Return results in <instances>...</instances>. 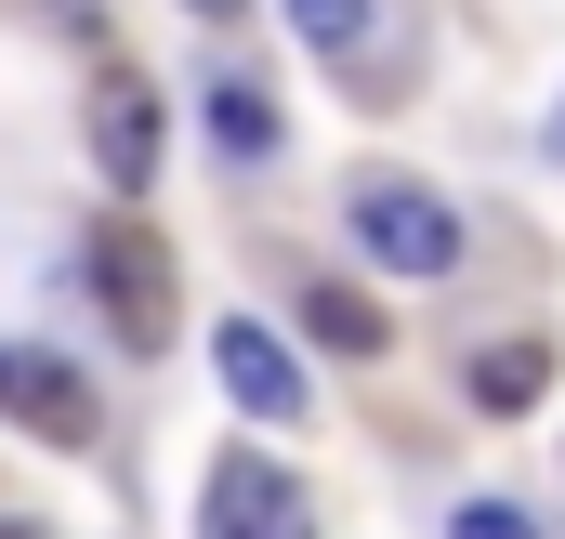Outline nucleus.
Instances as JSON below:
<instances>
[{"label": "nucleus", "instance_id": "nucleus-1", "mask_svg": "<svg viewBox=\"0 0 565 539\" xmlns=\"http://www.w3.org/2000/svg\"><path fill=\"white\" fill-rule=\"evenodd\" d=\"M342 224H355V251H369L382 276H447L460 264V211H447L434 184H408V171H355Z\"/></svg>", "mask_w": 565, "mask_h": 539}, {"label": "nucleus", "instance_id": "nucleus-2", "mask_svg": "<svg viewBox=\"0 0 565 539\" xmlns=\"http://www.w3.org/2000/svg\"><path fill=\"white\" fill-rule=\"evenodd\" d=\"M79 145H93V171L145 198L158 184V145H171V106H158V80L145 66H93V93H79Z\"/></svg>", "mask_w": 565, "mask_h": 539}, {"label": "nucleus", "instance_id": "nucleus-3", "mask_svg": "<svg viewBox=\"0 0 565 539\" xmlns=\"http://www.w3.org/2000/svg\"><path fill=\"white\" fill-rule=\"evenodd\" d=\"M79 264H93V289H106V329L158 356V342H171V251H158L145 224H93Z\"/></svg>", "mask_w": 565, "mask_h": 539}, {"label": "nucleus", "instance_id": "nucleus-4", "mask_svg": "<svg viewBox=\"0 0 565 539\" xmlns=\"http://www.w3.org/2000/svg\"><path fill=\"white\" fill-rule=\"evenodd\" d=\"M0 421L40 434V447H93V434H106L93 382H79L66 356H40V342H0Z\"/></svg>", "mask_w": 565, "mask_h": 539}, {"label": "nucleus", "instance_id": "nucleus-5", "mask_svg": "<svg viewBox=\"0 0 565 539\" xmlns=\"http://www.w3.org/2000/svg\"><path fill=\"white\" fill-rule=\"evenodd\" d=\"M211 369H224V395L250 408V421H302V408H316V382H302V369H289V342L277 329H264V316H224V329H211Z\"/></svg>", "mask_w": 565, "mask_h": 539}, {"label": "nucleus", "instance_id": "nucleus-6", "mask_svg": "<svg viewBox=\"0 0 565 539\" xmlns=\"http://www.w3.org/2000/svg\"><path fill=\"white\" fill-rule=\"evenodd\" d=\"M289 514H302V487L277 461H211V487H198V539H264Z\"/></svg>", "mask_w": 565, "mask_h": 539}, {"label": "nucleus", "instance_id": "nucleus-7", "mask_svg": "<svg viewBox=\"0 0 565 539\" xmlns=\"http://www.w3.org/2000/svg\"><path fill=\"white\" fill-rule=\"evenodd\" d=\"M460 395L487 408V421H526V408L553 395V356H540V342H487V356L460 369Z\"/></svg>", "mask_w": 565, "mask_h": 539}, {"label": "nucleus", "instance_id": "nucleus-8", "mask_svg": "<svg viewBox=\"0 0 565 539\" xmlns=\"http://www.w3.org/2000/svg\"><path fill=\"white\" fill-rule=\"evenodd\" d=\"M302 329H316L329 356H382V303H369V289H342V276H329V289H302Z\"/></svg>", "mask_w": 565, "mask_h": 539}, {"label": "nucleus", "instance_id": "nucleus-9", "mask_svg": "<svg viewBox=\"0 0 565 539\" xmlns=\"http://www.w3.org/2000/svg\"><path fill=\"white\" fill-rule=\"evenodd\" d=\"M211 133H224V158H277V93H250V80H211Z\"/></svg>", "mask_w": 565, "mask_h": 539}, {"label": "nucleus", "instance_id": "nucleus-10", "mask_svg": "<svg viewBox=\"0 0 565 539\" xmlns=\"http://www.w3.org/2000/svg\"><path fill=\"white\" fill-rule=\"evenodd\" d=\"M289 27H302L316 53H355V40H369V0H289Z\"/></svg>", "mask_w": 565, "mask_h": 539}, {"label": "nucleus", "instance_id": "nucleus-11", "mask_svg": "<svg viewBox=\"0 0 565 539\" xmlns=\"http://www.w3.org/2000/svg\"><path fill=\"white\" fill-rule=\"evenodd\" d=\"M447 539H540V514H513V500H460Z\"/></svg>", "mask_w": 565, "mask_h": 539}, {"label": "nucleus", "instance_id": "nucleus-12", "mask_svg": "<svg viewBox=\"0 0 565 539\" xmlns=\"http://www.w3.org/2000/svg\"><path fill=\"white\" fill-rule=\"evenodd\" d=\"M264 539H316V514H289V527H264Z\"/></svg>", "mask_w": 565, "mask_h": 539}, {"label": "nucleus", "instance_id": "nucleus-13", "mask_svg": "<svg viewBox=\"0 0 565 539\" xmlns=\"http://www.w3.org/2000/svg\"><path fill=\"white\" fill-rule=\"evenodd\" d=\"M184 13H237V0H184Z\"/></svg>", "mask_w": 565, "mask_h": 539}, {"label": "nucleus", "instance_id": "nucleus-14", "mask_svg": "<svg viewBox=\"0 0 565 539\" xmlns=\"http://www.w3.org/2000/svg\"><path fill=\"white\" fill-rule=\"evenodd\" d=\"M553 158H565V106H553Z\"/></svg>", "mask_w": 565, "mask_h": 539}, {"label": "nucleus", "instance_id": "nucleus-15", "mask_svg": "<svg viewBox=\"0 0 565 539\" xmlns=\"http://www.w3.org/2000/svg\"><path fill=\"white\" fill-rule=\"evenodd\" d=\"M0 539H40V527H0Z\"/></svg>", "mask_w": 565, "mask_h": 539}]
</instances>
